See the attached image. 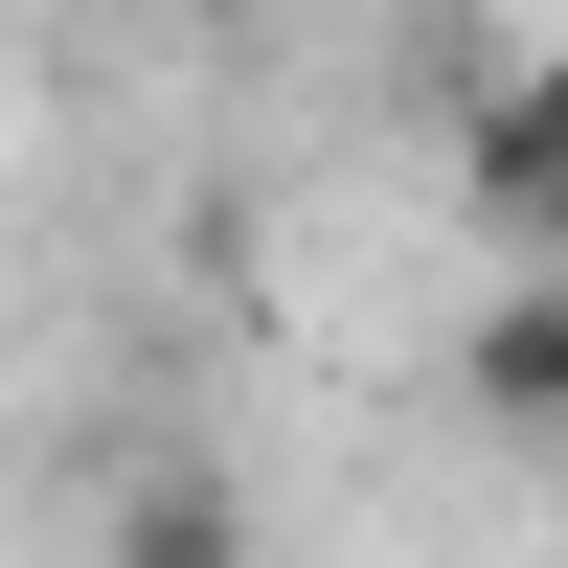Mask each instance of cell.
<instances>
[{"label": "cell", "mask_w": 568, "mask_h": 568, "mask_svg": "<svg viewBox=\"0 0 568 568\" xmlns=\"http://www.w3.org/2000/svg\"><path fill=\"white\" fill-rule=\"evenodd\" d=\"M478 205H500V227H546V251H568V45H546L524 91H500V114H478Z\"/></svg>", "instance_id": "cell-1"}, {"label": "cell", "mask_w": 568, "mask_h": 568, "mask_svg": "<svg viewBox=\"0 0 568 568\" xmlns=\"http://www.w3.org/2000/svg\"><path fill=\"white\" fill-rule=\"evenodd\" d=\"M114 568H251V500L205 455H160V478H114Z\"/></svg>", "instance_id": "cell-2"}, {"label": "cell", "mask_w": 568, "mask_h": 568, "mask_svg": "<svg viewBox=\"0 0 568 568\" xmlns=\"http://www.w3.org/2000/svg\"><path fill=\"white\" fill-rule=\"evenodd\" d=\"M478 409H500V433H568V251L478 318Z\"/></svg>", "instance_id": "cell-3"}]
</instances>
